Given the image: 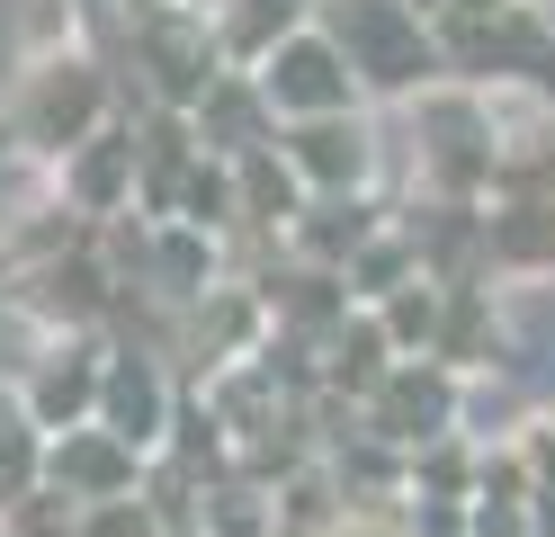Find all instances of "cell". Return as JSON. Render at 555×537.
<instances>
[{"instance_id":"6da1fadb","label":"cell","mask_w":555,"mask_h":537,"mask_svg":"<svg viewBox=\"0 0 555 537\" xmlns=\"http://www.w3.org/2000/svg\"><path fill=\"white\" fill-rule=\"evenodd\" d=\"M117 117V72L99 63L90 46H54V54H27L10 99H0V135L18 143L27 162H63L73 143H90L99 126Z\"/></svg>"},{"instance_id":"7a4b0ae2","label":"cell","mask_w":555,"mask_h":537,"mask_svg":"<svg viewBox=\"0 0 555 537\" xmlns=\"http://www.w3.org/2000/svg\"><path fill=\"white\" fill-rule=\"evenodd\" d=\"M314 27L350 54L359 90H430L439 72V46L422 36V10L412 0H314Z\"/></svg>"},{"instance_id":"3957f363","label":"cell","mask_w":555,"mask_h":537,"mask_svg":"<svg viewBox=\"0 0 555 537\" xmlns=\"http://www.w3.org/2000/svg\"><path fill=\"white\" fill-rule=\"evenodd\" d=\"M251 81H260V99H269V117H278V126L359 107V72H350V54H340L323 27H296L287 46H269V54L251 63Z\"/></svg>"},{"instance_id":"277c9868","label":"cell","mask_w":555,"mask_h":537,"mask_svg":"<svg viewBox=\"0 0 555 537\" xmlns=\"http://www.w3.org/2000/svg\"><path fill=\"white\" fill-rule=\"evenodd\" d=\"M99 376H108V341L99 332H46V349L27 358V376H18V412L27 430H81L99 421Z\"/></svg>"},{"instance_id":"5b68a950","label":"cell","mask_w":555,"mask_h":537,"mask_svg":"<svg viewBox=\"0 0 555 537\" xmlns=\"http://www.w3.org/2000/svg\"><path fill=\"white\" fill-rule=\"evenodd\" d=\"M54 197L73 215H90V225H117V215L134 206V126L108 117L90 143H73V153L54 162Z\"/></svg>"},{"instance_id":"8992f818","label":"cell","mask_w":555,"mask_h":537,"mask_svg":"<svg viewBox=\"0 0 555 537\" xmlns=\"http://www.w3.org/2000/svg\"><path fill=\"white\" fill-rule=\"evenodd\" d=\"M99 421H108L126 448L153 457V448L170 439V421H180V394H170L162 358H144V349H108V376H99Z\"/></svg>"},{"instance_id":"52a82bcc","label":"cell","mask_w":555,"mask_h":537,"mask_svg":"<svg viewBox=\"0 0 555 537\" xmlns=\"http://www.w3.org/2000/svg\"><path fill=\"white\" fill-rule=\"evenodd\" d=\"M46 484L63 501H108L144 484V448H126L108 421H81V430H54L46 439Z\"/></svg>"},{"instance_id":"ba28073f","label":"cell","mask_w":555,"mask_h":537,"mask_svg":"<svg viewBox=\"0 0 555 537\" xmlns=\"http://www.w3.org/2000/svg\"><path fill=\"white\" fill-rule=\"evenodd\" d=\"M278 153L296 162V179L314 197H340V189H359L367 162H376V135L359 126V107H340V117H296V126H278Z\"/></svg>"},{"instance_id":"9c48e42d","label":"cell","mask_w":555,"mask_h":537,"mask_svg":"<svg viewBox=\"0 0 555 537\" xmlns=\"http://www.w3.org/2000/svg\"><path fill=\"white\" fill-rule=\"evenodd\" d=\"M296 27H314V0H206V36H216L224 72H251Z\"/></svg>"},{"instance_id":"30bf717a","label":"cell","mask_w":555,"mask_h":537,"mask_svg":"<svg viewBox=\"0 0 555 537\" xmlns=\"http://www.w3.org/2000/svg\"><path fill=\"white\" fill-rule=\"evenodd\" d=\"M233 197H242V233H287L314 189L296 179V162L278 153V135H269L251 153H233Z\"/></svg>"},{"instance_id":"8fae6325","label":"cell","mask_w":555,"mask_h":537,"mask_svg":"<svg viewBox=\"0 0 555 537\" xmlns=\"http://www.w3.org/2000/svg\"><path fill=\"white\" fill-rule=\"evenodd\" d=\"M483 260L502 278H546L555 269V197H519L483 225Z\"/></svg>"},{"instance_id":"7c38bea8","label":"cell","mask_w":555,"mask_h":537,"mask_svg":"<svg viewBox=\"0 0 555 537\" xmlns=\"http://www.w3.org/2000/svg\"><path fill=\"white\" fill-rule=\"evenodd\" d=\"M73 537H170V528H162V501L134 484L108 501H73Z\"/></svg>"},{"instance_id":"4fadbf2b","label":"cell","mask_w":555,"mask_h":537,"mask_svg":"<svg viewBox=\"0 0 555 537\" xmlns=\"http://www.w3.org/2000/svg\"><path fill=\"white\" fill-rule=\"evenodd\" d=\"M0 537H73V501H63L54 484H37V493H18L10 511H0Z\"/></svg>"}]
</instances>
